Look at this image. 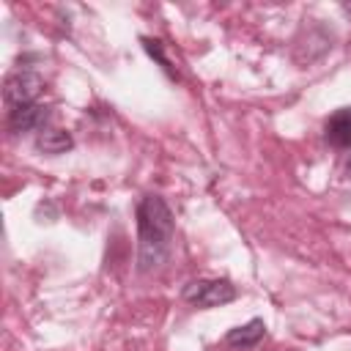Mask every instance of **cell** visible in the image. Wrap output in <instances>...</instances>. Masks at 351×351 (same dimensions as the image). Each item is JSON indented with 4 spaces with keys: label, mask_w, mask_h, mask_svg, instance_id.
<instances>
[{
    "label": "cell",
    "mask_w": 351,
    "mask_h": 351,
    "mask_svg": "<svg viewBox=\"0 0 351 351\" xmlns=\"http://www.w3.org/2000/svg\"><path fill=\"white\" fill-rule=\"evenodd\" d=\"M346 170H348V176H351V159H348V162H346Z\"/></svg>",
    "instance_id": "30bf717a"
},
{
    "label": "cell",
    "mask_w": 351,
    "mask_h": 351,
    "mask_svg": "<svg viewBox=\"0 0 351 351\" xmlns=\"http://www.w3.org/2000/svg\"><path fill=\"white\" fill-rule=\"evenodd\" d=\"M343 11H346V14L351 16V3H343Z\"/></svg>",
    "instance_id": "9c48e42d"
},
{
    "label": "cell",
    "mask_w": 351,
    "mask_h": 351,
    "mask_svg": "<svg viewBox=\"0 0 351 351\" xmlns=\"http://www.w3.org/2000/svg\"><path fill=\"white\" fill-rule=\"evenodd\" d=\"M41 88H44V80H41V74H36V71L19 69V71L8 74L5 82H3L5 107L14 110V107H22V104H33V101L38 99Z\"/></svg>",
    "instance_id": "3957f363"
},
{
    "label": "cell",
    "mask_w": 351,
    "mask_h": 351,
    "mask_svg": "<svg viewBox=\"0 0 351 351\" xmlns=\"http://www.w3.org/2000/svg\"><path fill=\"white\" fill-rule=\"evenodd\" d=\"M263 335H266L263 318H252V321H247V324L230 329V332L225 335V343H228L230 348H255V346L263 340Z\"/></svg>",
    "instance_id": "8992f818"
},
{
    "label": "cell",
    "mask_w": 351,
    "mask_h": 351,
    "mask_svg": "<svg viewBox=\"0 0 351 351\" xmlns=\"http://www.w3.org/2000/svg\"><path fill=\"white\" fill-rule=\"evenodd\" d=\"M137 269L154 271L170 258L176 219L170 206L159 195H143L137 203Z\"/></svg>",
    "instance_id": "6da1fadb"
},
{
    "label": "cell",
    "mask_w": 351,
    "mask_h": 351,
    "mask_svg": "<svg viewBox=\"0 0 351 351\" xmlns=\"http://www.w3.org/2000/svg\"><path fill=\"white\" fill-rule=\"evenodd\" d=\"M71 145H74V140L63 129H44V132L36 134V151L49 154V156L66 154V151H71Z\"/></svg>",
    "instance_id": "52a82bcc"
},
{
    "label": "cell",
    "mask_w": 351,
    "mask_h": 351,
    "mask_svg": "<svg viewBox=\"0 0 351 351\" xmlns=\"http://www.w3.org/2000/svg\"><path fill=\"white\" fill-rule=\"evenodd\" d=\"M324 137L335 148H351V107H340L326 118Z\"/></svg>",
    "instance_id": "5b68a950"
},
{
    "label": "cell",
    "mask_w": 351,
    "mask_h": 351,
    "mask_svg": "<svg viewBox=\"0 0 351 351\" xmlns=\"http://www.w3.org/2000/svg\"><path fill=\"white\" fill-rule=\"evenodd\" d=\"M143 47H145V52H148L151 58H156V63L162 66V71H165L167 77H173V80H176V71H173V66H170V60L165 58V49H162V41H156V38H143Z\"/></svg>",
    "instance_id": "ba28073f"
},
{
    "label": "cell",
    "mask_w": 351,
    "mask_h": 351,
    "mask_svg": "<svg viewBox=\"0 0 351 351\" xmlns=\"http://www.w3.org/2000/svg\"><path fill=\"white\" fill-rule=\"evenodd\" d=\"M181 296L195 307H222V304L233 302L239 296V291L228 280H192Z\"/></svg>",
    "instance_id": "7a4b0ae2"
},
{
    "label": "cell",
    "mask_w": 351,
    "mask_h": 351,
    "mask_svg": "<svg viewBox=\"0 0 351 351\" xmlns=\"http://www.w3.org/2000/svg\"><path fill=\"white\" fill-rule=\"evenodd\" d=\"M49 121V107L33 101L8 110V129L11 132H44Z\"/></svg>",
    "instance_id": "277c9868"
}]
</instances>
